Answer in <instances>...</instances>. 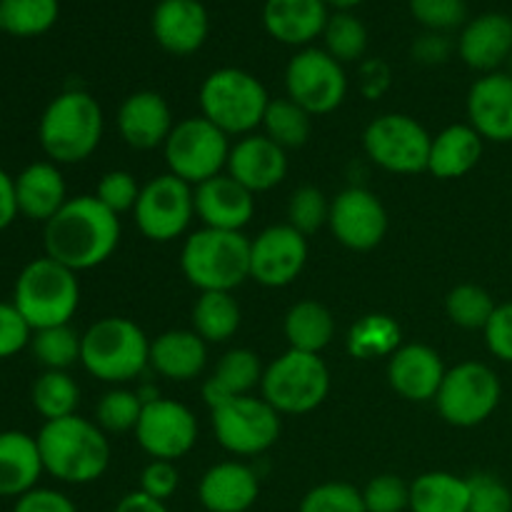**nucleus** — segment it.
I'll return each instance as SVG.
<instances>
[{"mask_svg":"<svg viewBox=\"0 0 512 512\" xmlns=\"http://www.w3.org/2000/svg\"><path fill=\"white\" fill-rule=\"evenodd\" d=\"M133 215L145 238L170 243L180 238L195 218V188L173 173L158 175L140 188Z\"/></svg>","mask_w":512,"mask_h":512,"instance_id":"14","label":"nucleus"},{"mask_svg":"<svg viewBox=\"0 0 512 512\" xmlns=\"http://www.w3.org/2000/svg\"><path fill=\"white\" fill-rule=\"evenodd\" d=\"M120 243V218L95 195L70 198L43 228L48 258L73 273L103 265Z\"/></svg>","mask_w":512,"mask_h":512,"instance_id":"1","label":"nucleus"},{"mask_svg":"<svg viewBox=\"0 0 512 512\" xmlns=\"http://www.w3.org/2000/svg\"><path fill=\"white\" fill-rule=\"evenodd\" d=\"M218 443L233 455H260L280 438V413L265 398L240 395L210 410Z\"/></svg>","mask_w":512,"mask_h":512,"instance_id":"13","label":"nucleus"},{"mask_svg":"<svg viewBox=\"0 0 512 512\" xmlns=\"http://www.w3.org/2000/svg\"><path fill=\"white\" fill-rule=\"evenodd\" d=\"M485 140L470 123L448 125L430 145L428 170L440 180H455L468 175L483 158Z\"/></svg>","mask_w":512,"mask_h":512,"instance_id":"30","label":"nucleus"},{"mask_svg":"<svg viewBox=\"0 0 512 512\" xmlns=\"http://www.w3.org/2000/svg\"><path fill=\"white\" fill-rule=\"evenodd\" d=\"M200 110L225 135H250L263 125L270 95L253 73L243 68H218L200 85Z\"/></svg>","mask_w":512,"mask_h":512,"instance_id":"6","label":"nucleus"},{"mask_svg":"<svg viewBox=\"0 0 512 512\" xmlns=\"http://www.w3.org/2000/svg\"><path fill=\"white\" fill-rule=\"evenodd\" d=\"M468 503V478L435 470L410 483V512H468Z\"/></svg>","mask_w":512,"mask_h":512,"instance_id":"33","label":"nucleus"},{"mask_svg":"<svg viewBox=\"0 0 512 512\" xmlns=\"http://www.w3.org/2000/svg\"><path fill=\"white\" fill-rule=\"evenodd\" d=\"M30 338H33V328L25 323L18 308L0 300V360L13 358L20 350L30 348Z\"/></svg>","mask_w":512,"mask_h":512,"instance_id":"49","label":"nucleus"},{"mask_svg":"<svg viewBox=\"0 0 512 512\" xmlns=\"http://www.w3.org/2000/svg\"><path fill=\"white\" fill-rule=\"evenodd\" d=\"M330 220V203L323 195V190L313 188V185H303L290 195L288 203V225L303 233L305 238L318 233L323 225Z\"/></svg>","mask_w":512,"mask_h":512,"instance_id":"44","label":"nucleus"},{"mask_svg":"<svg viewBox=\"0 0 512 512\" xmlns=\"http://www.w3.org/2000/svg\"><path fill=\"white\" fill-rule=\"evenodd\" d=\"M433 135L405 113L378 115L363 133V148L388 173L413 175L428 170Z\"/></svg>","mask_w":512,"mask_h":512,"instance_id":"11","label":"nucleus"},{"mask_svg":"<svg viewBox=\"0 0 512 512\" xmlns=\"http://www.w3.org/2000/svg\"><path fill=\"white\" fill-rule=\"evenodd\" d=\"M138 195L140 185L135 175L128 173V170H110V173H105L100 178L98 190H95V198L115 215L125 213V210H135Z\"/></svg>","mask_w":512,"mask_h":512,"instance_id":"47","label":"nucleus"},{"mask_svg":"<svg viewBox=\"0 0 512 512\" xmlns=\"http://www.w3.org/2000/svg\"><path fill=\"white\" fill-rule=\"evenodd\" d=\"M45 473L38 440L23 430L0 433V498H15L38 488Z\"/></svg>","mask_w":512,"mask_h":512,"instance_id":"28","label":"nucleus"},{"mask_svg":"<svg viewBox=\"0 0 512 512\" xmlns=\"http://www.w3.org/2000/svg\"><path fill=\"white\" fill-rule=\"evenodd\" d=\"M80 345H83V335L75 333L70 325L33 330V338H30L33 358L45 370H68L70 365L78 363Z\"/></svg>","mask_w":512,"mask_h":512,"instance_id":"40","label":"nucleus"},{"mask_svg":"<svg viewBox=\"0 0 512 512\" xmlns=\"http://www.w3.org/2000/svg\"><path fill=\"white\" fill-rule=\"evenodd\" d=\"M285 338L290 350L320 355L335 338V318L318 300L295 303L285 315Z\"/></svg>","mask_w":512,"mask_h":512,"instance_id":"32","label":"nucleus"},{"mask_svg":"<svg viewBox=\"0 0 512 512\" xmlns=\"http://www.w3.org/2000/svg\"><path fill=\"white\" fill-rule=\"evenodd\" d=\"M143 408L145 400L133 390H108L95 405V423L103 433H128V430H135Z\"/></svg>","mask_w":512,"mask_h":512,"instance_id":"42","label":"nucleus"},{"mask_svg":"<svg viewBox=\"0 0 512 512\" xmlns=\"http://www.w3.org/2000/svg\"><path fill=\"white\" fill-rule=\"evenodd\" d=\"M180 485V473L175 468V463L170 460H150L145 465L143 475H140V490L150 498L165 503L168 498H173L175 490Z\"/></svg>","mask_w":512,"mask_h":512,"instance_id":"50","label":"nucleus"},{"mask_svg":"<svg viewBox=\"0 0 512 512\" xmlns=\"http://www.w3.org/2000/svg\"><path fill=\"white\" fill-rule=\"evenodd\" d=\"M260 495L258 475L253 468L228 460L203 475L198 498L208 512H248Z\"/></svg>","mask_w":512,"mask_h":512,"instance_id":"27","label":"nucleus"},{"mask_svg":"<svg viewBox=\"0 0 512 512\" xmlns=\"http://www.w3.org/2000/svg\"><path fill=\"white\" fill-rule=\"evenodd\" d=\"M18 200H15V178H10L3 168H0V233L13 225L18 218Z\"/></svg>","mask_w":512,"mask_h":512,"instance_id":"55","label":"nucleus"},{"mask_svg":"<svg viewBox=\"0 0 512 512\" xmlns=\"http://www.w3.org/2000/svg\"><path fill=\"white\" fill-rule=\"evenodd\" d=\"M208 363V343L195 330H168L150 343V365L163 378L188 383Z\"/></svg>","mask_w":512,"mask_h":512,"instance_id":"29","label":"nucleus"},{"mask_svg":"<svg viewBox=\"0 0 512 512\" xmlns=\"http://www.w3.org/2000/svg\"><path fill=\"white\" fill-rule=\"evenodd\" d=\"M150 30L165 53L183 58L205 45L210 15L200 0H158L150 15Z\"/></svg>","mask_w":512,"mask_h":512,"instance_id":"18","label":"nucleus"},{"mask_svg":"<svg viewBox=\"0 0 512 512\" xmlns=\"http://www.w3.org/2000/svg\"><path fill=\"white\" fill-rule=\"evenodd\" d=\"M253 213L255 195L228 173L195 185V218H200L203 228L243 233L245 225L253 220Z\"/></svg>","mask_w":512,"mask_h":512,"instance_id":"21","label":"nucleus"},{"mask_svg":"<svg viewBox=\"0 0 512 512\" xmlns=\"http://www.w3.org/2000/svg\"><path fill=\"white\" fill-rule=\"evenodd\" d=\"M503 385L490 365L468 360L445 373L443 385L435 395L438 413L455 428L483 425L498 410Z\"/></svg>","mask_w":512,"mask_h":512,"instance_id":"9","label":"nucleus"},{"mask_svg":"<svg viewBox=\"0 0 512 512\" xmlns=\"http://www.w3.org/2000/svg\"><path fill=\"white\" fill-rule=\"evenodd\" d=\"M45 473L68 485H88L103 478L110 463V445L98 423L70 415L50 420L35 435Z\"/></svg>","mask_w":512,"mask_h":512,"instance_id":"2","label":"nucleus"},{"mask_svg":"<svg viewBox=\"0 0 512 512\" xmlns=\"http://www.w3.org/2000/svg\"><path fill=\"white\" fill-rule=\"evenodd\" d=\"M363 3L365 0H325V5H328L330 10H335V13H353V10Z\"/></svg>","mask_w":512,"mask_h":512,"instance_id":"57","label":"nucleus"},{"mask_svg":"<svg viewBox=\"0 0 512 512\" xmlns=\"http://www.w3.org/2000/svg\"><path fill=\"white\" fill-rule=\"evenodd\" d=\"M13 305L33 330L70 325L80 305L78 273L43 255L20 270Z\"/></svg>","mask_w":512,"mask_h":512,"instance_id":"5","label":"nucleus"},{"mask_svg":"<svg viewBox=\"0 0 512 512\" xmlns=\"http://www.w3.org/2000/svg\"><path fill=\"white\" fill-rule=\"evenodd\" d=\"M13 512H78L73 500L53 488H33L15 500Z\"/></svg>","mask_w":512,"mask_h":512,"instance_id":"53","label":"nucleus"},{"mask_svg":"<svg viewBox=\"0 0 512 512\" xmlns=\"http://www.w3.org/2000/svg\"><path fill=\"white\" fill-rule=\"evenodd\" d=\"M308 263V238L295 228L270 225L250 240V278L265 288H285L295 283Z\"/></svg>","mask_w":512,"mask_h":512,"instance_id":"16","label":"nucleus"},{"mask_svg":"<svg viewBox=\"0 0 512 512\" xmlns=\"http://www.w3.org/2000/svg\"><path fill=\"white\" fill-rule=\"evenodd\" d=\"M30 400H33L35 413L45 423L63 420L70 418V415H78L75 410L80 405V388L70 378L68 370H43V375L33 383Z\"/></svg>","mask_w":512,"mask_h":512,"instance_id":"36","label":"nucleus"},{"mask_svg":"<svg viewBox=\"0 0 512 512\" xmlns=\"http://www.w3.org/2000/svg\"><path fill=\"white\" fill-rule=\"evenodd\" d=\"M260 128H263V135H268L283 150L303 148L310 138V130H313V115L300 108L298 103H293L288 95L278 100L270 98Z\"/></svg>","mask_w":512,"mask_h":512,"instance_id":"38","label":"nucleus"},{"mask_svg":"<svg viewBox=\"0 0 512 512\" xmlns=\"http://www.w3.org/2000/svg\"><path fill=\"white\" fill-rule=\"evenodd\" d=\"M113 512H168L165 503L150 498L143 490H135V493H128L118 505H115Z\"/></svg>","mask_w":512,"mask_h":512,"instance_id":"56","label":"nucleus"},{"mask_svg":"<svg viewBox=\"0 0 512 512\" xmlns=\"http://www.w3.org/2000/svg\"><path fill=\"white\" fill-rule=\"evenodd\" d=\"M263 365L260 358L248 348H235L220 358L218 368H215L213 378L203 385V398L208 408H218V405L228 403V400L240 398V395H250L255 385L263 383Z\"/></svg>","mask_w":512,"mask_h":512,"instance_id":"31","label":"nucleus"},{"mask_svg":"<svg viewBox=\"0 0 512 512\" xmlns=\"http://www.w3.org/2000/svg\"><path fill=\"white\" fill-rule=\"evenodd\" d=\"M173 113L168 100L155 90H138L128 95L118 110V130L135 150H153L165 145L173 133Z\"/></svg>","mask_w":512,"mask_h":512,"instance_id":"25","label":"nucleus"},{"mask_svg":"<svg viewBox=\"0 0 512 512\" xmlns=\"http://www.w3.org/2000/svg\"><path fill=\"white\" fill-rule=\"evenodd\" d=\"M285 90L293 103L310 115H328L340 108L348 95V75L343 63L323 48H300L285 68Z\"/></svg>","mask_w":512,"mask_h":512,"instance_id":"12","label":"nucleus"},{"mask_svg":"<svg viewBox=\"0 0 512 512\" xmlns=\"http://www.w3.org/2000/svg\"><path fill=\"white\" fill-rule=\"evenodd\" d=\"M455 50L475 73H498L512 55V18L505 13H483L470 18L460 28Z\"/></svg>","mask_w":512,"mask_h":512,"instance_id":"20","label":"nucleus"},{"mask_svg":"<svg viewBox=\"0 0 512 512\" xmlns=\"http://www.w3.org/2000/svg\"><path fill=\"white\" fill-rule=\"evenodd\" d=\"M363 503L368 512L410 510V485L398 475H378L363 488Z\"/></svg>","mask_w":512,"mask_h":512,"instance_id":"46","label":"nucleus"},{"mask_svg":"<svg viewBox=\"0 0 512 512\" xmlns=\"http://www.w3.org/2000/svg\"><path fill=\"white\" fill-rule=\"evenodd\" d=\"M330 8L325 0H265L263 28L278 43L290 48H310L323 38Z\"/></svg>","mask_w":512,"mask_h":512,"instance_id":"24","label":"nucleus"},{"mask_svg":"<svg viewBox=\"0 0 512 512\" xmlns=\"http://www.w3.org/2000/svg\"><path fill=\"white\" fill-rule=\"evenodd\" d=\"M15 200L18 213L35 223H48L65 203H68V185H65L60 165L50 160H38L15 175Z\"/></svg>","mask_w":512,"mask_h":512,"instance_id":"26","label":"nucleus"},{"mask_svg":"<svg viewBox=\"0 0 512 512\" xmlns=\"http://www.w3.org/2000/svg\"><path fill=\"white\" fill-rule=\"evenodd\" d=\"M455 43L450 40L448 33H433V30H423L418 38L410 45V55L415 63L420 65H443L448 63L453 55Z\"/></svg>","mask_w":512,"mask_h":512,"instance_id":"52","label":"nucleus"},{"mask_svg":"<svg viewBox=\"0 0 512 512\" xmlns=\"http://www.w3.org/2000/svg\"><path fill=\"white\" fill-rule=\"evenodd\" d=\"M80 363L103 383H128L150 363V340L133 320L103 318L83 333Z\"/></svg>","mask_w":512,"mask_h":512,"instance_id":"7","label":"nucleus"},{"mask_svg":"<svg viewBox=\"0 0 512 512\" xmlns=\"http://www.w3.org/2000/svg\"><path fill=\"white\" fill-rule=\"evenodd\" d=\"M180 268L200 293H233L250 278V240L235 230L200 228L185 240Z\"/></svg>","mask_w":512,"mask_h":512,"instance_id":"4","label":"nucleus"},{"mask_svg":"<svg viewBox=\"0 0 512 512\" xmlns=\"http://www.w3.org/2000/svg\"><path fill=\"white\" fill-rule=\"evenodd\" d=\"M505 73H508L510 75V78H512V55H510V58H508V63H505Z\"/></svg>","mask_w":512,"mask_h":512,"instance_id":"58","label":"nucleus"},{"mask_svg":"<svg viewBox=\"0 0 512 512\" xmlns=\"http://www.w3.org/2000/svg\"><path fill=\"white\" fill-rule=\"evenodd\" d=\"M140 448L153 460H180L198 440V420L193 410L168 398L145 400L143 415L135 425Z\"/></svg>","mask_w":512,"mask_h":512,"instance_id":"15","label":"nucleus"},{"mask_svg":"<svg viewBox=\"0 0 512 512\" xmlns=\"http://www.w3.org/2000/svg\"><path fill=\"white\" fill-rule=\"evenodd\" d=\"M260 390L280 415H305L328 398L330 370L320 355L288 350L265 368Z\"/></svg>","mask_w":512,"mask_h":512,"instance_id":"8","label":"nucleus"},{"mask_svg":"<svg viewBox=\"0 0 512 512\" xmlns=\"http://www.w3.org/2000/svg\"><path fill=\"white\" fill-rule=\"evenodd\" d=\"M498 303L485 288L475 283L455 285L445 298V313L450 323L463 330H485L493 318Z\"/></svg>","mask_w":512,"mask_h":512,"instance_id":"39","label":"nucleus"},{"mask_svg":"<svg viewBox=\"0 0 512 512\" xmlns=\"http://www.w3.org/2000/svg\"><path fill=\"white\" fill-rule=\"evenodd\" d=\"M225 173L238 180L250 193H265L280 185L288 175V150L263 133H250L230 145Z\"/></svg>","mask_w":512,"mask_h":512,"instance_id":"19","label":"nucleus"},{"mask_svg":"<svg viewBox=\"0 0 512 512\" xmlns=\"http://www.w3.org/2000/svg\"><path fill=\"white\" fill-rule=\"evenodd\" d=\"M468 512H512V490L488 473L470 475Z\"/></svg>","mask_w":512,"mask_h":512,"instance_id":"48","label":"nucleus"},{"mask_svg":"<svg viewBox=\"0 0 512 512\" xmlns=\"http://www.w3.org/2000/svg\"><path fill=\"white\" fill-rule=\"evenodd\" d=\"M60 18V0H0V33L38 38Z\"/></svg>","mask_w":512,"mask_h":512,"instance_id":"35","label":"nucleus"},{"mask_svg":"<svg viewBox=\"0 0 512 512\" xmlns=\"http://www.w3.org/2000/svg\"><path fill=\"white\" fill-rule=\"evenodd\" d=\"M485 333V345L503 363H512V300L500 303L490 318Z\"/></svg>","mask_w":512,"mask_h":512,"instance_id":"51","label":"nucleus"},{"mask_svg":"<svg viewBox=\"0 0 512 512\" xmlns=\"http://www.w3.org/2000/svg\"><path fill=\"white\" fill-rule=\"evenodd\" d=\"M298 512H368L363 503V490L350 483L315 485L300 500Z\"/></svg>","mask_w":512,"mask_h":512,"instance_id":"45","label":"nucleus"},{"mask_svg":"<svg viewBox=\"0 0 512 512\" xmlns=\"http://www.w3.org/2000/svg\"><path fill=\"white\" fill-rule=\"evenodd\" d=\"M468 118L490 143H512V78L505 70L480 75L468 93Z\"/></svg>","mask_w":512,"mask_h":512,"instance_id":"23","label":"nucleus"},{"mask_svg":"<svg viewBox=\"0 0 512 512\" xmlns=\"http://www.w3.org/2000/svg\"><path fill=\"white\" fill-rule=\"evenodd\" d=\"M165 160L175 178L188 185H200L228 168L230 140L210 120L185 118L173 128L165 140Z\"/></svg>","mask_w":512,"mask_h":512,"instance_id":"10","label":"nucleus"},{"mask_svg":"<svg viewBox=\"0 0 512 512\" xmlns=\"http://www.w3.org/2000/svg\"><path fill=\"white\" fill-rule=\"evenodd\" d=\"M240 328V305L233 293H200L193 305V330L205 343H225Z\"/></svg>","mask_w":512,"mask_h":512,"instance_id":"34","label":"nucleus"},{"mask_svg":"<svg viewBox=\"0 0 512 512\" xmlns=\"http://www.w3.org/2000/svg\"><path fill=\"white\" fill-rule=\"evenodd\" d=\"M408 10L415 23L433 33H453L468 23L465 0H408Z\"/></svg>","mask_w":512,"mask_h":512,"instance_id":"43","label":"nucleus"},{"mask_svg":"<svg viewBox=\"0 0 512 512\" xmlns=\"http://www.w3.org/2000/svg\"><path fill=\"white\" fill-rule=\"evenodd\" d=\"M368 28L355 13H330L323 30L325 53L333 55L338 63H355L368 50Z\"/></svg>","mask_w":512,"mask_h":512,"instance_id":"41","label":"nucleus"},{"mask_svg":"<svg viewBox=\"0 0 512 512\" xmlns=\"http://www.w3.org/2000/svg\"><path fill=\"white\" fill-rule=\"evenodd\" d=\"M103 138V108L85 90H63L43 110L38 143L50 163L75 165L88 160Z\"/></svg>","mask_w":512,"mask_h":512,"instance_id":"3","label":"nucleus"},{"mask_svg":"<svg viewBox=\"0 0 512 512\" xmlns=\"http://www.w3.org/2000/svg\"><path fill=\"white\" fill-rule=\"evenodd\" d=\"M445 365L438 350L430 345L410 343L400 345L388 358V383L400 398L410 403H428L435 400L445 380Z\"/></svg>","mask_w":512,"mask_h":512,"instance_id":"22","label":"nucleus"},{"mask_svg":"<svg viewBox=\"0 0 512 512\" xmlns=\"http://www.w3.org/2000/svg\"><path fill=\"white\" fill-rule=\"evenodd\" d=\"M400 335V325L390 315H365L350 328L348 350L358 360L390 358L400 348Z\"/></svg>","mask_w":512,"mask_h":512,"instance_id":"37","label":"nucleus"},{"mask_svg":"<svg viewBox=\"0 0 512 512\" xmlns=\"http://www.w3.org/2000/svg\"><path fill=\"white\" fill-rule=\"evenodd\" d=\"M328 225L340 245L365 253L383 243L388 233V213L375 193L348 188L330 200Z\"/></svg>","mask_w":512,"mask_h":512,"instance_id":"17","label":"nucleus"},{"mask_svg":"<svg viewBox=\"0 0 512 512\" xmlns=\"http://www.w3.org/2000/svg\"><path fill=\"white\" fill-rule=\"evenodd\" d=\"M360 75H363V93L368 98H378L390 83V70L383 60H368V63H363Z\"/></svg>","mask_w":512,"mask_h":512,"instance_id":"54","label":"nucleus"}]
</instances>
